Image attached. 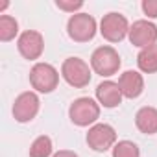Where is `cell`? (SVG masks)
I'll return each mask as SVG.
<instances>
[{
    "instance_id": "cell-1",
    "label": "cell",
    "mask_w": 157,
    "mask_h": 157,
    "mask_svg": "<svg viewBox=\"0 0 157 157\" xmlns=\"http://www.w3.org/2000/svg\"><path fill=\"white\" fill-rule=\"evenodd\" d=\"M68 117H70L72 124L80 126V128L94 126L96 120L100 118V104L94 102L93 98H87V96L78 98L70 104Z\"/></svg>"
},
{
    "instance_id": "cell-2",
    "label": "cell",
    "mask_w": 157,
    "mask_h": 157,
    "mask_svg": "<svg viewBox=\"0 0 157 157\" xmlns=\"http://www.w3.org/2000/svg\"><path fill=\"white\" fill-rule=\"evenodd\" d=\"M61 76L74 89H83L91 83V68L80 57H67L61 65Z\"/></svg>"
},
{
    "instance_id": "cell-3",
    "label": "cell",
    "mask_w": 157,
    "mask_h": 157,
    "mask_svg": "<svg viewBox=\"0 0 157 157\" xmlns=\"http://www.w3.org/2000/svg\"><path fill=\"white\" fill-rule=\"evenodd\" d=\"M30 83L37 93L48 94L57 89L59 72L50 63H35L30 70Z\"/></svg>"
},
{
    "instance_id": "cell-4",
    "label": "cell",
    "mask_w": 157,
    "mask_h": 157,
    "mask_svg": "<svg viewBox=\"0 0 157 157\" xmlns=\"http://www.w3.org/2000/svg\"><path fill=\"white\" fill-rule=\"evenodd\" d=\"M122 61H120V56L118 52L113 48V46H98L93 56H91V67L96 74H100L102 78H109L113 74L118 72Z\"/></svg>"
},
{
    "instance_id": "cell-5",
    "label": "cell",
    "mask_w": 157,
    "mask_h": 157,
    "mask_svg": "<svg viewBox=\"0 0 157 157\" xmlns=\"http://www.w3.org/2000/svg\"><path fill=\"white\" fill-rule=\"evenodd\" d=\"M96 30H98L96 21L89 13L70 15L68 22H67V33L76 43H87V41H91L96 35Z\"/></svg>"
},
{
    "instance_id": "cell-6",
    "label": "cell",
    "mask_w": 157,
    "mask_h": 157,
    "mask_svg": "<svg viewBox=\"0 0 157 157\" xmlns=\"http://www.w3.org/2000/svg\"><path fill=\"white\" fill-rule=\"evenodd\" d=\"M100 33L109 43H120L126 35H129L128 19L122 13H117V11H111V13L104 15V19L100 21Z\"/></svg>"
},
{
    "instance_id": "cell-7",
    "label": "cell",
    "mask_w": 157,
    "mask_h": 157,
    "mask_svg": "<svg viewBox=\"0 0 157 157\" xmlns=\"http://www.w3.org/2000/svg\"><path fill=\"white\" fill-rule=\"evenodd\" d=\"M87 144L94 151H107L117 144V131L109 124L96 122L94 126L89 128L87 131Z\"/></svg>"
},
{
    "instance_id": "cell-8",
    "label": "cell",
    "mask_w": 157,
    "mask_h": 157,
    "mask_svg": "<svg viewBox=\"0 0 157 157\" xmlns=\"http://www.w3.org/2000/svg\"><path fill=\"white\" fill-rule=\"evenodd\" d=\"M39 107H41V102H39V96L33 91L21 93L15 98V104H13V118L21 124L32 122L37 117Z\"/></svg>"
},
{
    "instance_id": "cell-9",
    "label": "cell",
    "mask_w": 157,
    "mask_h": 157,
    "mask_svg": "<svg viewBox=\"0 0 157 157\" xmlns=\"http://www.w3.org/2000/svg\"><path fill=\"white\" fill-rule=\"evenodd\" d=\"M17 48H19V54L24 57V59H39L43 50H44V39L39 32L35 30H26L19 35L17 39Z\"/></svg>"
},
{
    "instance_id": "cell-10",
    "label": "cell",
    "mask_w": 157,
    "mask_h": 157,
    "mask_svg": "<svg viewBox=\"0 0 157 157\" xmlns=\"http://www.w3.org/2000/svg\"><path fill=\"white\" fill-rule=\"evenodd\" d=\"M129 43L140 50L157 43V26L150 21H135L129 26Z\"/></svg>"
},
{
    "instance_id": "cell-11",
    "label": "cell",
    "mask_w": 157,
    "mask_h": 157,
    "mask_svg": "<svg viewBox=\"0 0 157 157\" xmlns=\"http://www.w3.org/2000/svg\"><path fill=\"white\" fill-rule=\"evenodd\" d=\"M118 87L122 91V96L126 98H139L144 91V78L137 70H126L118 78Z\"/></svg>"
},
{
    "instance_id": "cell-12",
    "label": "cell",
    "mask_w": 157,
    "mask_h": 157,
    "mask_svg": "<svg viewBox=\"0 0 157 157\" xmlns=\"http://www.w3.org/2000/svg\"><path fill=\"white\" fill-rule=\"evenodd\" d=\"M96 100H98L100 105H104L107 109H113V107L120 105V102H122V91H120L118 83L111 82V80L102 82L96 87Z\"/></svg>"
},
{
    "instance_id": "cell-13",
    "label": "cell",
    "mask_w": 157,
    "mask_h": 157,
    "mask_svg": "<svg viewBox=\"0 0 157 157\" xmlns=\"http://www.w3.org/2000/svg\"><path fill=\"white\" fill-rule=\"evenodd\" d=\"M135 126L144 135H155L157 133V109L151 105H144L135 115Z\"/></svg>"
},
{
    "instance_id": "cell-14",
    "label": "cell",
    "mask_w": 157,
    "mask_h": 157,
    "mask_svg": "<svg viewBox=\"0 0 157 157\" xmlns=\"http://www.w3.org/2000/svg\"><path fill=\"white\" fill-rule=\"evenodd\" d=\"M137 65H139L140 72H144V74L157 72V43L151 44V46H146L139 52Z\"/></svg>"
},
{
    "instance_id": "cell-15",
    "label": "cell",
    "mask_w": 157,
    "mask_h": 157,
    "mask_svg": "<svg viewBox=\"0 0 157 157\" xmlns=\"http://www.w3.org/2000/svg\"><path fill=\"white\" fill-rule=\"evenodd\" d=\"M54 151V146H52V139L46 137V135H41L37 137L32 146H30V157H50Z\"/></svg>"
},
{
    "instance_id": "cell-16",
    "label": "cell",
    "mask_w": 157,
    "mask_h": 157,
    "mask_svg": "<svg viewBox=\"0 0 157 157\" xmlns=\"http://www.w3.org/2000/svg\"><path fill=\"white\" fill-rule=\"evenodd\" d=\"M17 33H19V22L13 17H10V15L0 17V41L8 43V41L15 39Z\"/></svg>"
},
{
    "instance_id": "cell-17",
    "label": "cell",
    "mask_w": 157,
    "mask_h": 157,
    "mask_svg": "<svg viewBox=\"0 0 157 157\" xmlns=\"http://www.w3.org/2000/svg\"><path fill=\"white\" fill-rule=\"evenodd\" d=\"M113 157H140V150L131 140H118L113 146Z\"/></svg>"
},
{
    "instance_id": "cell-18",
    "label": "cell",
    "mask_w": 157,
    "mask_h": 157,
    "mask_svg": "<svg viewBox=\"0 0 157 157\" xmlns=\"http://www.w3.org/2000/svg\"><path fill=\"white\" fill-rule=\"evenodd\" d=\"M56 6L63 11H68L72 15H76L78 10H82L83 8V2L82 0H56Z\"/></svg>"
},
{
    "instance_id": "cell-19",
    "label": "cell",
    "mask_w": 157,
    "mask_h": 157,
    "mask_svg": "<svg viewBox=\"0 0 157 157\" xmlns=\"http://www.w3.org/2000/svg\"><path fill=\"white\" fill-rule=\"evenodd\" d=\"M142 11L148 19H157V0H142Z\"/></svg>"
},
{
    "instance_id": "cell-20",
    "label": "cell",
    "mask_w": 157,
    "mask_h": 157,
    "mask_svg": "<svg viewBox=\"0 0 157 157\" xmlns=\"http://www.w3.org/2000/svg\"><path fill=\"white\" fill-rule=\"evenodd\" d=\"M52 157H80V155H78L76 151H72V150H59Z\"/></svg>"
}]
</instances>
